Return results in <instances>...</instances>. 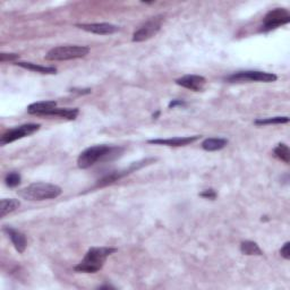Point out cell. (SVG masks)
Wrapping results in <instances>:
<instances>
[{
	"instance_id": "8992f818",
	"label": "cell",
	"mask_w": 290,
	"mask_h": 290,
	"mask_svg": "<svg viewBox=\"0 0 290 290\" xmlns=\"http://www.w3.org/2000/svg\"><path fill=\"white\" fill-rule=\"evenodd\" d=\"M290 22V14L286 8H274L270 10L265 17L263 18V25L261 31L269 32L274 29L280 28V26L288 24Z\"/></svg>"
},
{
	"instance_id": "7c38bea8",
	"label": "cell",
	"mask_w": 290,
	"mask_h": 290,
	"mask_svg": "<svg viewBox=\"0 0 290 290\" xmlns=\"http://www.w3.org/2000/svg\"><path fill=\"white\" fill-rule=\"evenodd\" d=\"M4 231L7 234V236L12 240L13 245L18 253H24L26 245H28V241H26V237L24 234L20 233V231L12 228V227H4Z\"/></svg>"
},
{
	"instance_id": "cb8c5ba5",
	"label": "cell",
	"mask_w": 290,
	"mask_h": 290,
	"mask_svg": "<svg viewBox=\"0 0 290 290\" xmlns=\"http://www.w3.org/2000/svg\"><path fill=\"white\" fill-rule=\"evenodd\" d=\"M280 254L283 258L289 260V258H290V242L289 241H287L286 244L282 246V249L280 250Z\"/></svg>"
},
{
	"instance_id": "603a6c76",
	"label": "cell",
	"mask_w": 290,
	"mask_h": 290,
	"mask_svg": "<svg viewBox=\"0 0 290 290\" xmlns=\"http://www.w3.org/2000/svg\"><path fill=\"white\" fill-rule=\"evenodd\" d=\"M199 196L208 199H214L217 197V193H215L214 189H207V191H204L199 194Z\"/></svg>"
},
{
	"instance_id": "ba28073f",
	"label": "cell",
	"mask_w": 290,
	"mask_h": 290,
	"mask_svg": "<svg viewBox=\"0 0 290 290\" xmlns=\"http://www.w3.org/2000/svg\"><path fill=\"white\" fill-rule=\"evenodd\" d=\"M40 127L41 126L39 124H25L17 126V127H15L13 129H9L2 136L0 144L6 145L9 143H13V142L17 140L24 139L26 136L34 134L35 131H38L40 129Z\"/></svg>"
},
{
	"instance_id": "9a60e30c",
	"label": "cell",
	"mask_w": 290,
	"mask_h": 290,
	"mask_svg": "<svg viewBox=\"0 0 290 290\" xmlns=\"http://www.w3.org/2000/svg\"><path fill=\"white\" fill-rule=\"evenodd\" d=\"M16 65L25 68V70L32 71L40 74H56L57 70L52 66H41L38 64H33V62H16Z\"/></svg>"
},
{
	"instance_id": "9c48e42d",
	"label": "cell",
	"mask_w": 290,
	"mask_h": 290,
	"mask_svg": "<svg viewBox=\"0 0 290 290\" xmlns=\"http://www.w3.org/2000/svg\"><path fill=\"white\" fill-rule=\"evenodd\" d=\"M76 28L86 31L90 33L99 34V35H109L117 32L119 28L117 25L110 23H88V24H76Z\"/></svg>"
},
{
	"instance_id": "ffe728a7",
	"label": "cell",
	"mask_w": 290,
	"mask_h": 290,
	"mask_svg": "<svg viewBox=\"0 0 290 290\" xmlns=\"http://www.w3.org/2000/svg\"><path fill=\"white\" fill-rule=\"evenodd\" d=\"M289 121L288 117H271V118H262L256 119L255 125H279V124H287Z\"/></svg>"
},
{
	"instance_id": "277c9868",
	"label": "cell",
	"mask_w": 290,
	"mask_h": 290,
	"mask_svg": "<svg viewBox=\"0 0 290 290\" xmlns=\"http://www.w3.org/2000/svg\"><path fill=\"white\" fill-rule=\"evenodd\" d=\"M88 52L90 48L86 46H60L51 49L44 58L49 61H65L83 58Z\"/></svg>"
},
{
	"instance_id": "8fae6325",
	"label": "cell",
	"mask_w": 290,
	"mask_h": 290,
	"mask_svg": "<svg viewBox=\"0 0 290 290\" xmlns=\"http://www.w3.org/2000/svg\"><path fill=\"white\" fill-rule=\"evenodd\" d=\"M205 83H207V80L199 75H185L176 80L177 85L196 92L203 90Z\"/></svg>"
},
{
	"instance_id": "e0dca14e",
	"label": "cell",
	"mask_w": 290,
	"mask_h": 290,
	"mask_svg": "<svg viewBox=\"0 0 290 290\" xmlns=\"http://www.w3.org/2000/svg\"><path fill=\"white\" fill-rule=\"evenodd\" d=\"M19 201L15 198H4L0 202V217L4 218L5 215L12 213L13 211L19 207Z\"/></svg>"
},
{
	"instance_id": "d4e9b609",
	"label": "cell",
	"mask_w": 290,
	"mask_h": 290,
	"mask_svg": "<svg viewBox=\"0 0 290 290\" xmlns=\"http://www.w3.org/2000/svg\"><path fill=\"white\" fill-rule=\"evenodd\" d=\"M183 107V105H186V102L183 101V100H172L169 103V108H176V107Z\"/></svg>"
},
{
	"instance_id": "7402d4cb",
	"label": "cell",
	"mask_w": 290,
	"mask_h": 290,
	"mask_svg": "<svg viewBox=\"0 0 290 290\" xmlns=\"http://www.w3.org/2000/svg\"><path fill=\"white\" fill-rule=\"evenodd\" d=\"M19 56L16 54H2L0 55V61H15L18 59Z\"/></svg>"
},
{
	"instance_id": "44dd1931",
	"label": "cell",
	"mask_w": 290,
	"mask_h": 290,
	"mask_svg": "<svg viewBox=\"0 0 290 290\" xmlns=\"http://www.w3.org/2000/svg\"><path fill=\"white\" fill-rule=\"evenodd\" d=\"M20 181H22V177L18 172L16 171H13V172H9L7 173V176L5 177V183H6V185L9 187H16L20 184Z\"/></svg>"
},
{
	"instance_id": "4fadbf2b",
	"label": "cell",
	"mask_w": 290,
	"mask_h": 290,
	"mask_svg": "<svg viewBox=\"0 0 290 290\" xmlns=\"http://www.w3.org/2000/svg\"><path fill=\"white\" fill-rule=\"evenodd\" d=\"M57 108V102L55 100L51 101H42V102H35L30 104L28 107V113L31 115H42L48 116V114L52 109Z\"/></svg>"
},
{
	"instance_id": "d6986e66",
	"label": "cell",
	"mask_w": 290,
	"mask_h": 290,
	"mask_svg": "<svg viewBox=\"0 0 290 290\" xmlns=\"http://www.w3.org/2000/svg\"><path fill=\"white\" fill-rule=\"evenodd\" d=\"M273 154L279 160H281L286 163L290 162V150L287 144L279 143L273 150Z\"/></svg>"
},
{
	"instance_id": "7a4b0ae2",
	"label": "cell",
	"mask_w": 290,
	"mask_h": 290,
	"mask_svg": "<svg viewBox=\"0 0 290 290\" xmlns=\"http://www.w3.org/2000/svg\"><path fill=\"white\" fill-rule=\"evenodd\" d=\"M117 251L110 247H92L87 251L83 260L74 267L76 272L96 273L100 271L104 265L107 258Z\"/></svg>"
},
{
	"instance_id": "5b68a950",
	"label": "cell",
	"mask_w": 290,
	"mask_h": 290,
	"mask_svg": "<svg viewBox=\"0 0 290 290\" xmlns=\"http://www.w3.org/2000/svg\"><path fill=\"white\" fill-rule=\"evenodd\" d=\"M277 75L273 73L260 72V71H245L237 72L233 75L226 78L229 83H240V82H265L270 83L277 81Z\"/></svg>"
},
{
	"instance_id": "ac0fdd59",
	"label": "cell",
	"mask_w": 290,
	"mask_h": 290,
	"mask_svg": "<svg viewBox=\"0 0 290 290\" xmlns=\"http://www.w3.org/2000/svg\"><path fill=\"white\" fill-rule=\"evenodd\" d=\"M240 251L245 255H262L263 253L255 241L246 240L240 244Z\"/></svg>"
},
{
	"instance_id": "52a82bcc",
	"label": "cell",
	"mask_w": 290,
	"mask_h": 290,
	"mask_svg": "<svg viewBox=\"0 0 290 290\" xmlns=\"http://www.w3.org/2000/svg\"><path fill=\"white\" fill-rule=\"evenodd\" d=\"M162 22H163L162 15L152 17L151 19L147 20L145 24L142 25L139 30L135 31L133 34V41L142 42L153 38V36L160 31Z\"/></svg>"
},
{
	"instance_id": "5bb4252c",
	"label": "cell",
	"mask_w": 290,
	"mask_h": 290,
	"mask_svg": "<svg viewBox=\"0 0 290 290\" xmlns=\"http://www.w3.org/2000/svg\"><path fill=\"white\" fill-rule=\"evenodd\" d=\"M80 114L77 108H55L48 114V116H56V117L65 118L67 120H75Z\"/></svg>"
},
{
	"instance_id": "3957f363",
	"label": "cell",
	"mask_w": 290,
	"mask_h": 290,
	"mask_svg": "<svg viewBox=\"0 0 290 290\" xmlns=\"http://www.w3.org/2000/svg\"><path fill=\"white\" fill-rule=\"evenodd\" d=\"M61 194V188L54 184L33 183L18 191V195L26 201H44L56 198Z\"/></svg>"
},
{
	"instance_id": "30bf717a",
	"label": "cell",
	"mask_w": 290,
	"mask_h": 290,
	"mask_svg": "<svg viewBox=\"0 0 290 290\" xmlns=\"http://www.w3.org/2000/svg\"><path fill=\"white\" fill-rule=\"evenodd\" d=\"M199 135L195 136H183V137H171V139H155L149 140L147 143L154 145H167V146H185L194 143L199 139Z\"/></svg>"
},
{
	"instance_id": "6da1fadb",
	"label": "cell",
	"mask_w": 290,
	"mask_h": 290,
	"mask_svg": "<svg viewBox=\"0 0 290 290\" xmlns=\"http://www.w3.org/2000/svg\"><path fill=\"white\" fill-rule=\"evenodd\" d=\"M124 149L117 146L110 145H94L83 151L77 159V165L81 169H87V168L96 165L97 162L111 161L118 158L123 153Z\"/></svg>"
},
{
	"instance_id": "2e32d148",
	"label": "cell",
	"mask_w": 290,
	"mask_h": 290,
	"mask_svg": "<svg viewBox=\"0 0 290 290\" xmlns=\"http://www.w3.org/2000/svg\"><path fill=\"white\" fill-rule=\"evenodd\" d=\"M228 144V140L226 139H207L203 143H202V147L205 151H219L222 150L224 147L227 146Z\"/></svg>"
}]
</instances>
